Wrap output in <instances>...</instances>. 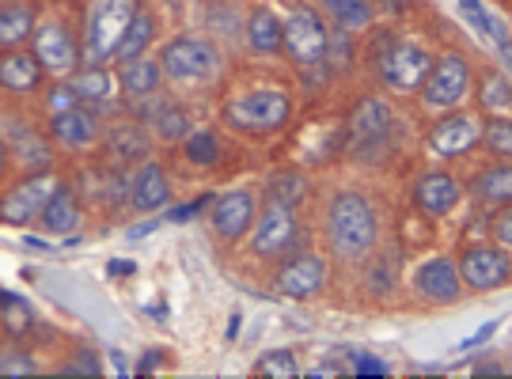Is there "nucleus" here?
Returning a JSON list of instances; mask_svg holds the SVG:
<instances>
[{"mask_svg":"<svg viewBox=\"0 0 512 379\" xmlns=\"http://www.w3.org/2000/svg\"><path fill=\"white\" fill-rule=\"evenodd\" d=\"M414 296L425 300V304H437V307H448V304H459L463 300V277H459V266L456 258H448V254H429L425 262H418V270H414Z\"/></svg>","mask_w":512,"mask_h":379,"instance_id":"nucleus-18","label":"nucleus"},{"mask_svg":"<svg viewBox=\"0 0 512 379\" xmlns=\"http://www.w3.org/2000/svg\"><path fill=\"white\" fill-rule=\"evenodd\" d=\"M35 372L38 364L31 361L27 349L12 345V338H8V345H0V376H35Z\"/></svg>","mask_w":512,"mask_h":379,"instance_id":"nucleus-38","label":"nucleus"},{"mask_svg":"<svg viewBox=\"0 0 512 379\" xmlns=\"http://www.w3.org/2000/svg\"><path fill=\"white\" fill-rule=\"evenodd\" d=\"M323 12L330 16V23L346 35H357V31H368L376 23V8L372 0H319Z\"/></svg>","mask_w":512,"mask_h":379,"instance_id":"nucleus-33","label":"nucleus"},{"mask_svg":"<svg viewBox=\"0 0 512 379\" xmlns=\"http://www.w3.org/2000/svg\"><path fill=\"white\" fill-rule=\"evenodd\" d=\"M475 103L478 114H512V84L509 76H501L497 69H486L482 76H475Z\"/></svg>","mask_w":512,"mask_h":379,"instance_id":"nucleus-32","label":"nucleus"},{"mask_svg":"<svg viewBox=\"0 0 512 379\" xmlns=\"http://www.w3.org/2000/svg\"><path fill=\"white\" fill-rule=\"evenodd\" d=\"M183 156L194 167H217L220 156H224V145L213 129H190L183 137Z\"/></svg>","mask_w":512,"mask_h":379,"instance_id":"nucleus-36","label":"nucleus"},{"mask_svg":"<svg viewBox=\"0 0 512 379\" xmlns=\"http://www.w3.org/2000/svg\"><path fill=\"white\" fill-rule=\"evenodd\" d=\"M46 133H50V141L57 148L84 156V152L99 148V141H103V114H95L92 107L76 103L69 110L46 114Z\"/></svg>","mask_w":512,"mask_h":379,"instance_id":"nucleus-16","label":"nucleus"},{"mask_svg":"<svg viewBox=\"0 0 512 379\" xmlns=\"http://www.w3.org/2000/svg\"><path fill=\"white\" fill-rule=\"evenodd\" d=\"M156 31H160L156 16H152L148 8H137L133 19H129L126 35H122V42H118V50H114V61H118V65H126V61L145 57L148 50H152V42H156Z\"/></svg>","mask_w":512,"mask_h":379,"instance_id":"nucleus-31","label":"nucleus"},{"mask_svg":"<svg viewBox=\"0 0 512 379\" xmlns=\"http://www.w3.org/2000/svg\"><path fill=\"white\" fill-rule=\"evenodd\" d=\"M285 42L281 54L293 61L296 69H319L330 57V23L319 8L311 4H293L285 16Z\"/></svg>","mask_w":512,"mask_h":379,"instance_id":"nucleus-6","label":"nucleus"},{"mask_svg":"<svg viewBox=\"0 0 512 379\" xmlns=\"http://www.w3.org/2000/svg\"><path fill=\"white\" fill-rule=\"evenodd\" d=\"M304 179L300 175H274V182H270V198H277V201H289V205H300V198H304Z\"/></svg>","mask_w":512,"mask_h":379,"instance_id":"nucleus-39","label":"nucleus"},{"mask_svg":"<svg viewBox=\"0 0 512 379\" xmlns=\"http://www.w3.org/2000/svg\"><path fill=\"white\" fill-rule=\"evenodd\" d=\"M31 54L50 80H65L84 65V46L76 42L73 27L61 16H38L31 35Z\"/></svg>","mask_w":512,"mask_h":379,"instance_id":"nucleus-10","label":"nucleus"},{"mask_svg":"<svg viewBox=\"0 0 512 379\" xmlns=\"http://www.w3.org/2000/svg\"><path fill=\"white\" fill-rule=\"evenodd\" d=\"M8 167H12V152H8V141H4V129H0V179L8 175Z\"/></svg>","mask_w":512,"mask_h":379,"instance_id":"nucleus-46","label":"nucleus"},{"mask_svg":"<svg viewBox=\"0 0 512 379\" xmlns=\"http://www.w3.org/2000/svg\"><path fill=\"white\" fill-rule=\"evenodd\" d=\"M126 205L133 213H160L171 205V179L167 167L156 160H141L129 171L126 182Z\"/></svg>","mask_w":512,"mask_h":379,"instance_id":"nucleus-20","label":"nucleus"},{"mask_svg":"<svg viewBox=\"0 0 512 379\" xmlns=\"http://www.w3.org/2000/svg\"><path fill=\"white\" fill-rule=\"evenodd\" d=\"M220 118L236 133H243V137H270V133H281V129L289 126L293 95L285 88H270V84L239 88L236 95L224 99Z\"/></svg>","mask_w":512,"mask_h":379,"instance_id":"nucleus-2","label":"nucleus"},{"mask_svg":"<svg viewBox=\"0 0 512 379\" xmlns=\"http://www.w3.org/2000/svg\"><path fill=\"white\" fill-rule=\"evenodd\" d=\"M349 137L346 152L361 163H380L387 145H391V129H395V110L380 95H365L349 110Z\"/></svg>","mask_w":512,"mask_h":379,"instance_id":"nucleus-4","label":"nucleus"},{"mask_svg":"<svg viewBox=\"0 0 512 379\" xmlns=\"http://www.w3.org/2000/svg\"><path fill=\"white\" fill-rule=\"evenodd\" d=\"M0 129H4L12 163H16L23 175L27 171H42V167H54V141L23 110H0Z\"/></svg>","mask_w":512,"mask_h":379,"instance_id":"nucleus-14","label":"nucleus"},{"mask_svg":"<svg viewBox=\"0 0 512 379\" xmlns=\"http://www.w3.org/2000/svg\"><path fill=\"white\" fill-rule=\"evenodd\" d=\"M463 182L452 175V171H421L418 179H414V209H418L421 217L429 220H444L452 217L459 205H463Z\"/></svg>","mask_w":512,"mask_h":379,"instance_id":"nucleus-19","label":"nucleus"},{"mask_svg":"<svg viewBox=\"0 0 512 379\" xmlns=\"http://www.w3.org/2000/svg\"><path fill=\"white\" fill-rule=\"evenodd\" d=\"M330 281V262L323 254L304 251L293 258H281V266L274 273V292L285 300H315L327 289Z\"/></svg>","mask_w":512,"mask_h":379,"instance_id":"nucleus-15","label":"nucleus"},{"mask_svg":"<svg viewBox=\"0 0 512 379\" xmlns=\"http://www.w3.org/2000/svg\"><path fill=\"white\" fill-rule=\"evenodd\" d=\"M65 376H103V364H99V357H95L92 349H80V353H73V361L61 368Z\"/></svg>","mask_w":512,"mask_h":379,"instance_id":"nucleus-42","label":"nucleus"},{"mask_svg":"<svg viewBox=\"0 0 512 379\" xmlns=\"http://www.w3.org/2000/svg\"><path fill=\"white\" fill-rule=\"evenodd\" d=\"M494 330H497V323H486V326H482V330H478V334H475V338H467V342L459 345V349H478V345L486 342V338H490Z\"/></svg>","mask_w":512,"mask_h":379,"instance_id":"nucleus-45","label":"nucleus"},{"mask_svg":"<svg viewBox=\"0 0 512 379\" xmlns=\"http://www.w3.org/2000/svg\"><path fill=\"white\" fill-rule=\"evenodd\" d=\"M0 330H4V338H12V342H23L31 330H35V311L31 304L16 296V292H0Z\"/></svg>","mask_w":512,"mask_h":379,"instance_id":"nucleus-34","label":"nucleus"},{"mask_svg":"<svg viewBox=\"0 0 512 379\" xmlns=\"http://www.w3.org/2000/svg\"><path fill=\"white\" fill-rule=\"evenodd\" d=\"M103 141H107L110 156L118 163H129L137 167L141 160H148L152 152V133L141 118H126V122H114L110 129H103Z\"/></svg>","mask_w":512,"mask_h":379,"instance_id":"nucleus-27","label":"nucleus"},{"mask_svg":"<svg viewBox=\"0 0 512 379\" xmlns=\"http://www.w3.org/2000/svg\"><path fill=\"white\" fill-rule=\"evenodd\" d=\"M35 23H38L35 0H4L0 4V50L31 46Z\"/></svg>","mask_w":512,"mask_h":379,"instance_id":"nucleus-29","label":"nucleus"},{"mask_svg":"<svg viewBox=\"0 0 512 379\" xmlns=\"http://www.w3.org/2000/svg\"><path fill=\"white\" fill-rule=\"evenodd\" d=\"M42 65L35 61L31 50H0V95L8 99H31L42 91Z\"/></svg>","mask_w":512,"mask_h":379,"instance_id":"nucleus-22","label":"nucleus"},{"mask_svg":"<svg viewBox=\"0 0 512 379\" xmlns=\"http://www.w3.org/2000/svg\"><path fill=\"white\" fill-rule=\"evenodd\" d=\"M300 239H304V224L296 217V205L266 198L251 232H247V251L255 258H266V262L270 258H289V251L300 247Z\"/></svg>","mask_w":512,"mask_h":379,"instance_id":"nucleus-7","label":"nucleus"},{"mask_svg":"<svg viewBox=\"0 0 512 379\" xmlns=\"http://www.w3.org/2000/svg\"><path fill=\"white\" fill-rule=\"evenodd\" d=\"M505 4H509V8H512V0H505Z\"/></svg>","mask_w":512,"mask_h":379,"instance_id":"nucleus-49","label":"nucleus"},{"mask_svg":"<svg viewBox=\"0 0 512 379\" xmlns=\"http://www.w3.org/2000/svg\"><path fill=\"white\" fill-rule=\"evenodd\" d=\"M80 224H84V201L76 194V186L61 182L54 190V198L46 201V209L38 217V228L46 235H73L80 232Z\"/></svg>","mask_w":512,"mask_h":379,"instance_id":"nucleus-26","label":"nucleus"},{"mask_svg":"<svg viewBox=\"0 0 512 379\" xmlns=\"http://www.w3.org/2000/svg\"><path fill=\"white\" fill-rule=\"evenodd\" d=\"M459 16L475 27V35L497 50V57H505V65L512 69V35L505 23H497V16L482 4V0H459Z\"/></svg>","mask_w":512,"mask_h":379,"instance_id":"nucleus-28","label":"nucleus"},{"mask_svg":"<svg viewBox=\"0 0 512 379\" xmlns=\"http://www.w3.org/2000/svg\"><path fill=\"white\" fill-rule=\"evenodd\" d=\"M137 266L133 262H126V258H118V262H110V273H133Z\"/></svg>","mask_w":512,"mask_h":379,"instance_id":"nucleus-47","label":"nucleus"},{"mask_svg":"<svg viewBox=\"0 0 512 379\" xmlns=\"http://www.w3.org/2000/svg\"><path fill=\"white\" fill-rule=\"evenodd\" d=\"M482 145V114L478 110H448L433 114V122L425 129V148L437 160H463Z\"/></svg>","mask_w":512,"mask_h":379,"instance_id":"nucleus-13","label":"nucleus"},{"mask_svg":"<svg viewBox=\"0 0 512 379\" xmlns=\"http://www.w3.org/2000/svg\"><path fill=\"white\" fill-rule=\"evenodd\" d=\"M61 175L54 167H42V171H27L23 179H16L4 194H0V224L8 228H27L38 224L46 201L54 198V190L61 186Z\"/></svg>","mask_w":512,"mask_h":379,"instance_id":"nucleus-11","label":"nucleus"},{"mask_svg":"<svg viewBox=\"0 0 512 379\" xmlns=\"http://www.w3.org/2000/svg\"><path fill=\"white\" fill-rule=\"evenodd\" d=\"M255 376L293 379V376H300V368H296V357H293V353H289V349H274V353H266V357H258Z\"/></svg>","mask_w":512,"mask_h":379,"instance_id":"nucleus-37","label":"nucleus"},{"mask_svg":"<svg viewBox=\"0 0 512 379\" xmlns=\"http://www.w3.org/2000/svg\"><path fill=\"white\" fill-rule=\"evenodd\" d=\"M213 198H194V201H186L183 209H175V213H167L171 220H186V217H194V213H202L205 205H209Z\"/></svg>","mask_w":512,"mask_h":379,"instance_id":"nucleus-43","label":"nucleus"},{"mask_svg":"<svg viewBox=\"0 0 512 379\" xmlns=\"http://www.w3.org/2000/svg\"><path fill=\"white\" fill-rule=\"evenodd\" d=\"M141 8V0H92L84 16V65H107L114 61V50L126 35L129 19Z\"/></svg>","mask_w":512,"mask_h":379,"instance_id":"nucleus-5","label":"nucleus"},{"mask_svg":"<svg viewBox=\"0 0 512 379\" xmlns=\"http://www.w3.org/2000/svg\"><path fill=\"white\" fill-rule=\"evenodd\" d=\"M69 80V88L76 91V99L84 103V107H92L95 114H103L107 118V110H114L118 103V73L107 69V65H80L73 76H65Z\"/></svg>","mask_w":512,"mask_h":379,"instance_id":"nucleus-23","label":"nucleus"},{"mask_svg":"<svg viewBox=\"0 0 512 379\" xmlns=\"http://www.w3.org/2000/svg\"><path fill=\"white\" fill-rule=\"evenodd\" d=\"M482 152L490 160L512 163V114H490L482 118Z\"/></svg>","mask_w":512,"mask_h":379,"instance_id":"nucleus-35","label":"nucleus"},{"mask_svg":"<svg viewBox=\"0 0 512 379\" xmlns=\"http://www.w3.org/2000/svg\"><path fill=\"white\" fill-rule=\"evenodd\" d=\"M323 239L334 262L342 266H361L368 254L380 247V213L372 198L361 190H338L330 194L327 213H323Z\"/></svg>","mask_w":512,"mask_h":379,"instance_id":"nucleus-1","label":"nucleus"},{"mask_svg":"<svg viewBox=\"0 0 512 379\" xmlns=\"http://www.w3.org/2000/svg\"><path fill=\"white\" fill-rule=\"evenodd\" d=\"M0 4H4V0H0Z\"/></svg>","mask_w":512,"mask_h":379,"instance_id":"nucleus-50","label":"nucleus"},{"mask_svg":"<svg viewBox=\"0 0 512 379\" xmlns=\"http://www.w3.org/2000/svg\"><path fill=\"white\" fill-rule=\"evenodd\" d=\"M164 361H167V353H164V349H152V353H148L145 361L137 364V372L145 376V372H152V368H160V364H164Z\"/></svg>","mask_w":512,"mask_h":379,"instance_id":"nucleus-44","label":"nucleus"},{"mask_svg":"<svg viewBox=\"0 0 512 379\" xmlns=\"http://www.w3.org/2000/svg\"><path fill=\"white\" fill-rule=\"evenodd\" d=\"M164 69H160V57H137V61H126V65H118V88L126 95V103H145L152 95H160L164 91Z\"/></svg>","mask_w":512,"mask_h":379,"instance_id":"nucleus-24","label":"nucleus"},{"mask_svg":"<svg viewBox=\"0 0 512 379\" xmlns=\"http://www.w3.org/2000/svg\"><path fill=\"white\" fill-rule=\"evenodd\" d=\"M433 61L437 57L429 54L421 42H387L384 50L376 54V80L384 84L391 95H418L421 84L433 73Z\"/></svg>","mask_w":512,"mask_h":379,"instance_id":"nucleus-9","label":"nucleus"},{"mask_svg":"<svg viewBox=\"0 0 512 379\" xmlns=\"http://www.w3.org/2000/svg\"><path fill=\"white\" fill-rule=\"evenodd\" d=\"M475 91V69L471 61L459 54V50H448L433 61V73L421 84L418 99L425 114H448V110L463 107Z\"/></svg>","mask_w":512,"mask_h":379,"instance_id":"nucleus-8","label":"nucleus"},{"mask_svg":"<svg viewBox=\"0 0 512 379\" xmlns=\"http://www.w3.org/2000/svg\"><path fill=\"white\" fill-rule=\"evenodd\" d=\"M357 368H361V372H380V376L387 372L384 364H376V361H357Z\"/></svg>","mask_w":512,"mask_h":379,"instance_id":"nucleus-48","label":"nucleus"},{"mask_svg":"<svg viewBox=\"0 0 512 379\" xmlns=\"http://www.w3.org/2000/svg\"><path fill=\"white\" fill-rule=\"evenodd\" d=\"M220 50L205 35H175L160 46V69L175 88H205L220 76Z\"/></svg>","mask_w":512,"mask_h":379,"instance_id":"nucleus-3","label":"nucleus"},{"mask_svg":"<svg viewBox=\"0 0 512 379\" xmlns=\"http://www.w3.org/2000/svg\"><path fill=\"white\" fill-rule=\"evenodd\" d=\"M490 239L501 243L505 251H512V205H497L490 213Z\"/></svg>","mask_w":512,"mask_h":379,"instance_id":"nucleus-40","label":"nucleus"},{"mask_svg":"<svg viewBox=\"0 0 512 379\" xmlns=\"http://www.w3.org/2000/svg\"><path fill=\"white\" fill-rule=\"evenodd\" d=\"M395 273H399V266H395L391 258L372 262V266H368V289H372V292H391V285H395Z\"/></svg>","mask_w":512,"mask_h":379,"instance_id":"nucleus-41","label":"nucleus"},{"mask_svg":"<svg viewBox=\"0 0 512 379\" xmlns=\"http://www.w3.org/2000/svg\"><path fill=\"white\" fill-rule=\"evenodd\" d=\"M463 289L471 292H497L512 281V251H505L494 239H471L456 254Z\"/></svg>","mask_w":512,"mask_h":379,"instance_id":"nucleus-12","label":"nucleus"},{"mask_svg":"<svg viewBox=\"0 0 512 379\" xmlns=\"http://www.w3.org/2000/svg\"><path fill=\"white\" fill-rule=\"evenodd\" d=\"M471 194H475L486 209H497V205H512V163L494 160L490 167H482L471 182Z\"/></svg>","mask_w":512,"mask_h":379,"instance_id":"nucleus-30","label":"nucleus"},{"mask_svg":"<svg viewBox=\"0 0 512 379\" xmlns=\"http://www.w3.org/2000/svg\"><path fill=\"white\" fill-rule=\"evenodd\" d=\"M137 118L148 126V133L156 137V141H164V145H183V137L194 129L190 122V114H186L183 103H175V99H167L164 91L160 95H152L145 103H137Z\"/></svg>","mask_w":512,"mask_h":379,"instance_id":"nucleus-21","label":"nucleus"},{"mask_svg":"<svg viewBox=\"0 0 512 379\" xmlns=\"http://www.w3.org/2000/svg\"><path fill=\"white\" fill-rule=\"evenodd\" d=\"M255 217H258L255 186H236V190H228V194H220V198L209 201V228H213V235L224 239V243L247 239Z\"/></svg>","mask_w":512,"mask_h":379,"instance_id":"nucleus-17","label":"nucleus"},{"mask_svg":"<svg viewBox=\"0 0 512 379\" xmlns=\"http://www.w3.org/2000/svg\"><path fill=\"white\" fill-rule=\"evenodd\" d=\"M243 42L255 57H274L281 54V42H285V23L277 16L270 4H255L247 12V23H243Z\"/></svg>","mask_w":512,"mask_h":379,"instance_id":"nucleus-25","label":"nucleus"}]
</instances>
